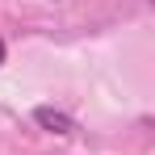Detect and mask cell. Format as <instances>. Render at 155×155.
I'll return each mask as SVG.
<instances>
[{
	"instance_id": "7a4b0ae2",
	"label": "cell",
	"mask_w": 155,
	"mask_h": 155,
	"mask_svg": "<svg viewBox=\"0 0 155 155\" xmlns=\"http://www.w3.org/2000/svg\"><path fill=\"white\" fill-rule=\"evenodd\" d=\"M4 54H8V51H4V42H0V67H4Z\"/></svg>"
},
{
	"instance_id": "6da1fadb",
	"label": "cell",
	"mask_w": 155,
	"mask_h": 155,
	"mask_svg": "<svg viewBox=\"0 0 155 155\" xmlns=\"http://www.w3.org/2000/svg\"><path fill=\"white\" fill-rule=\"evenodd\" d=\"M34 122L46 130V134H59V138L76 134V122H71L63 109H54V105H38V109H34Z\"/></svg>"
}]
</instances>
